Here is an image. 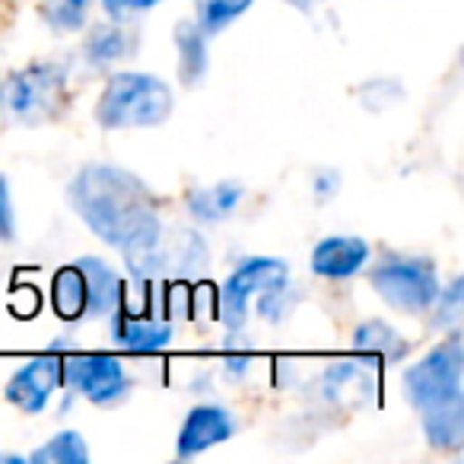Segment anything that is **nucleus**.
<instances>
[{
	"label": "nucleus",
	"instance_id": "a878e982",
	"mask_svg": "<svg viewBox=\"0 0 464 464\" xmlns=\"http://www.w3.org/2000/svg\"><path fill=\"white\" fill-rule=\"evenodd\" d=\"M286 4H293V7L299 10V14H312V10L322 4V0H286Z\"/></svg>",
	"mask_w": 464,
	"mask_h": 464
},
{
	"label": "nucleus",
	"instance_id": "412c9836",
	"mask_svg": "<svg viewBox=\"0 0 464 464\" xmlns=\"http://www.w3.org/2000/svg\"><path fill=\"white\" fill-rule=\"evenodd\" d=\"M255 0H198V26L207 35H217L219 29H226L232 20H239Z\"/></svg>",
	"mask_w": 464,
	"mask_h": 464
},
{
	"label": "nucleus",
	"instance_id": "f03ea898",
	"mask_svg": "<svg viewBox=\"0 0 464 464\" xmlns=\"http://www.w3.org/2000/svg\"><path fill=\"white\" fill-rule=\"evenodd\" d=\"M67 109V67L35 61L0 80V115L16 124H45Z\"/></svg>",
	"mask_w": 464,
	"mask_h": 464
},
{
	"label": "nucleus",
	"instance_id": "f257e3e1",
	"mask_svg": "<svg viewBox=\"0 0 464 464\" xmlns=\"http://www.w3.org/2000/svg\"><path fill=\"white\" fill-rule=\"evenodd\" d=\"M67 198L99 239L128 258L130 271L140 277L160 274V200L134 172L92 162L73 175Z\"/></svg>",
	"mask_w": 464,
	"mask_h": 464
},
{
	"label": "nucleus",
	"instance_id": "6e6552de",
	"mask_svg": "<svg viewBox=\"0 0 464 464\" xmlns=\"http://www.w3.org/2000/svg\"><path fill=\"white\" fill-rule=\"evenodd\" d=\"M61 385H64V356L45 353L16 369V372L10 375L4 394H7L10 404L20 407L23 413H42Z\"/></svg>",
	"mask_w": 464,
	"mask_h": 464
},
{
	"label": "nucleus",
	"instance_id": "dca6fc26",
	"mask_svg": "<svg viewBox=\"0 0 464 464\" xmlns=\"http://www.w3.org/2000/svg\"><path fill=\"white\" fill-rule=\"evenodd\" d=\"M353 347L366 356H375L382 362H401L407 356V341L392 328V324L379 322H362L360 328L353 331Z\"/></svg>",
	"mask_w": 464,
	"mask_h": 464
},
{
	"label": "nucleus",
	"instance_id": "20e7f679",
	"mask_svg": "<svg viewBox=\"0 0 464 464\" xmlns=\"http://www.w3.org/2000/svg\"><path fill=\"white\" fill-rule=\"evenodd\" d=\"M290 286V267L280 258H248L242 267L232 271V277L219 290V318L226 322V328H242L248 318V303L255 296H261V312L265 318L277 322L280 299L286 296Z\"/></svg>",
	"mask_w": 464,
	"mask_h": 464
},
{
	"label": "nucleus",
	"instance_id": "ddd939ff",
	"mask_svg": "<svg viewBox=\"0 0 464 464\" xmlns=\"http://www.w3.org/2000/svg\"><path fill=\"white\" fill-rule=\"evenodd\" d=\"M175 45H179V80L185 86H198L210 64L207 33L194 20H181L175 26Z\"/></svg>",
	"mask_w": 464,
	"mask_h": 464
},
{
	"label": "nucleus",
	"instance_id": "aec40b11",
	"mask_svg": "<svg viewBox=\"0 0 464 464\" xmlns=\"http://www.w3.org/2000/svg\"><path fill=\"white\" fill-rule=\"evenodd\" d=\"M39 14L54 33H77L90 16V0H42Z\"/></svg>",
	"mask_w": 464,
	"mask_h": 464
},
{
	"label": "nucleus",
	"instance_id": "423d86ee",
	"mask_svg": "<svg viewBox=\"0 0 464 464\" xmlns=\"http://www.w3.org/2000/svg\"><path fill=\"white\" fill-rule=\"evenodd\" d=\"M461 369L464 350L458 331H451L439 347H432L420 362L404 372V394L420 413L430 407L449 404L461 398Z\"/></svg>",
	"mask_w": 464,
	"mask_h": 464
},
{
	"label": "nucleus",
	"instance_id": "2eb2a0df",
	"mask_svg": "<svg viewBox=\"0 0 464 464\" xmlns=\"http://www.w3.org/2000/svg\"><path fill=\"white\" fill-rule=\"evenodd\" d=\"M242 194H246V188L239 181H219V185L210 188H194L188 194V210L200 223H219V219H226L239 207Z\"/></svg>",
	"mask_w": 464,
	"mask_h": 464
},
{
	"label": "nucleus",
	"instance_id": "7ed1b4c3",
	"mask_svg": "<svg viewBox=\"0 0 464 464\" xmlns=\"http://www.w3.org/2000/svg\"><path fill=\"white\" fill-rule=\"evenodd\" d=\"M172 115V90L150 73H115L96 102L102 128H156Z\"/></svg>",
	"mask_w": 464,
	"mask_h": 464
},
{
	"label": "nucleus",
	"instance_id": "f3484780",
	"mask_svg": "<svg viewBox=\"0 0 464 464\" xmlns=\"http://www.w3.org/2000/svg\"><path fill=\"white\" fill-rule=\"evenodd\" d=\"M52 305L61 322H77L86 315V277L80 265H64L52 280Z\"/></svg>",
	"mask_w": 464,
	"mask_h": 464
},
{
	"label": "nucleus",
	"instance_id": "4468645a",
	"mask_svg": "<svg viewBox=\"0 0 464 464\" xmlns=\"http://www.w3.org/2000/svg\"><path fill=\"white\" fill-rule=\"evenodd\" d=\"M423 432L432 449L455 451L464 442V398L423 411Z\"/></svg>",
	"mask_w": 464,
	"mask_h": 464
},
{
	"label": "nucleus",
	"instance_id": "bb28decb",
	"mask_svg": "<svg viewBox=\"0 0 464 464\" xmlns=\"http://www.w3.org/2000/svg\"><path fill=\"white\" fill-rule=\"evenodd\" d=\"M0 461H23L20 455H0Z\"/></svg>",
	"mask_w": 464,
	"mask_h": 464
},
{
	"label": "nucleus",
	"instance_id": "f8f14e48",
	"mask_svg": "<svg viewBox=\"0 0 464 464\" xmlns=\"http://www.w3.org/2000/svg\"><path fill=\"white\" fill-rule=\"evenodd\" d=\"M80 271L86 277V312L90 315H111L121 305V280L105 261L80 258Z\"/></svg>",
	"mask_w": 464,
	"mask_h": 464
},
{
	"label": "nucleus",
	"instance_id": "1a4fd4ad",
	"mask_svg": "<svg viewBox=\"0 0 464 464\" xmlns=\"http://www.w3.org/2000/svg\"><path fill=\"white\" fill-rule=\"evenodd\" d=\"M236 430V420L226 407H217V404H200L188 413V420L181 423L179 430V449L175 455L179 458H194L200 451H207L210 445H219L232 436Z\"/></svg>",
	"mask_w": 464,
	"mask_h": 464
},
{
	"label": "nucleus",
	"instance_id": "a211bd4d",
	"mask_svg": "<svg viewBox=\"0 0 464 464\" xmlns=\"http://www.w3.org/2000/svg\"><path fill=\"white\" fill-rule=\"evenodd\" d=\"M137 48V35L121 26H96L83 42V54L92 67H109L124 61Z\"/></svg>",
	"mask_w": 464,
	"mask_h": 464
},
{
	"label": "nucleus",
	"instance_id": "393cba45",
	"mask_svg": "<svg viewBox=\"0 0 464 464\" xmlns=\"http://www.w3.org/2000/svg\"><path fill=\"white\" fill-rule=\"evenodd\" d=\"M337 175L334 172H324V175H318V185H315V191L318 194H331V191H337Z\"/></svg>",
	"mask_w": 464,
	"mask_h": 464
},
{
	"label": "nucleus",
	"instance_id": "b1692460",
	"mask_svg": "<svg viewBox=\"0 0 464 464\" xmlns=\"http://www.w3.org/2000/svg\"><path fill=\"white\" fill-rule=\"evenodd\" d=\"M14 239V204H10L7 179L0 175V242Z\"/></svg>",
	"mask_w": 464,
	"mask_h": 464
},
{
	"label": "nucleus",
	"instance_id": "9d476101",
	"mask_svg": "<svg viewBox=\"0 0 464 464\" xmlns=\"http://www.w3.org/2000/svg\"><path fill=\"white\" fill-rule=\"evenodd\" d=\"M369 261V246L360 236H328L312 248V271L328 280H347Z\"/></svg>",
	"mask_w": 464,
	"mask_h": 464
},
{
	"label": "nucleus",
	"instance_id": "4be33fe9",
	"mask_svg": "<svg viewBox=\"0 0 464 464\" xmlns=\"http://www.w3.org/2000/svg\"><path fill=\"white\" fill-rule=\"evenodd\" d=\"M432 324L436 328H458L461 322V312H464V284L461 277H455L449 286H439L436 299H432Z\"/></svg>",
	"mask_w": 464,
	"mask_h": 464
},
{
	"label": "nucleus",
	"instance_id": "6ab92c4d",
	"mask_svg": "<svg viewBox=\"0 0 464 464\" xmlns=\"http://www.w3.org/2000/svg\"><path fill=\"white\" fill-rule=\"evenodd\" d=\"M29 461L35 464H86L90 461V449H86L83 436L73 430H64L58 436L48 439L42 449H35L29 455Z\"/></svg>",
	"mask_w": 464,
	"mask_h": 464
},
{
	"label": "nucleus",
	"instance_id": "39448f33",
	"mask_svg": "<svg viewBox=\"0 0 464 464\" xmlns=\"http://www.w3.org/2000/svg\"><path fill=\"white\" fill-rule=\"evenodd\" d=\"M369 284L392 309L417 315V312H430L432 299L439 293V274L430 258L385 255L369 271Z\"/></svg>",
	"mask_w": 464,
	"mask_h": 464
},
{
	"label": "nucleus",
	"instance_id": "0eeeda50",
	"mask_svg": "<svg viewBox=\"0 0 464 464\" xmlns=\"http://www.w3.org/2000/svg\"><path fill=\"white\" fill-rule=\"evenodd\" d=\"M64 385L83 394L92 404H115L130 388L124 366L109 353H73L64 356Z\"/></svg>",
	"mask_w": 464,
	"mask_h": 464
},
{
	"label": "nucleus",
	"instance_id": "5701e85b",
	"mask_svg": "<svg viewBox=\"0 0 464 464\" xmlns=\"http://www.w3.org/2000/svg\"><path fill=\"white\" fill-rule=\"evenodd\" d=\"M156 4H160V0H102L105 14L118 23L130 20V16H137V14H147V10H153Z\"/></svg>",
	"mask_w": 464,
	"mask_h": 464
},
{
	"label": "nucleus",
	"instance_id": "9b49d317",
	"mask_svg": "<svg viewBox=\"0 0 464 464\" xmlns=\"http://www.w3.org/2000/svg\"><path fill=\"white\" fill-rule=\"evenodd\" d=\"M115 322H111V331H115V341L121 343L130 353H160L172 343V324L160 322V318H143V315H130L118 305Z\"/></svg>",
	"mask_w": 464,
	"mask_h": 464
}]
</instances>
